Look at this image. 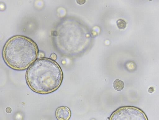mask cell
<instances>
[{
	"instance_id": "obj_2",
	"label": "cell",
	"mask_w": 159,
	"mask_h": 120,
	"mask_svg": "<svg viewBox=\"0 0 159 120\" xmlns=\"http://www.w3.org/2000/svg\"><path fill=\"white\" fill-rule=\"evenodd\" d=\"M37 45L25 36L16 35L6 42L2 51L4 62L10 68L17 70L28 69L37 59Z\"/></svg>"
},
{
	"instance_id": "obj_6",
	"label": "cell",
	"mask_w": 159,
	"mask_h": 120,
	"mask_svg": "<svg viewBox=\"0 0 159 120\" xmlns=\"http://www.w3.org/2000/svg\"><path fill=\"white\" fill-rule=\"evenodd\" d=\"M117 27L120 29H124L126 27V22L122 19H119L117 21Z\"/></svg>"
},
{
	"instance_id": "obj_3",
	"label": "cell",
	"mask_w": 159,
	"mask_h": 120,
	"mask_svg": "<svg viewBox=\"0 0 159 120\" xmlns=\"http://www.w3.org/2000/svg\"><path fill=\"white\" fill-rule=\"evenodd\" d=\"M108 120H148L145 113L134 106H126L117 109Z\"/></svg>"
},
{
	"instance_id": "obj_4",
	"label": "cell",
	"mask_w": 159,
	"mask_h": 120,
	"mask_svg": "<svg viewBox=\"0 0 159 120\" xmlns=\"http://www.w3.org/2000/svg\"><path fill=\"white\" fill-rule=\"evenodd\" d=\"M71 114L70 108L67 106H60L56 110V116L58 120H69Z\"/></svg>"
},
{
	"instance_id": "obj_5",
	"label": "cell",
	"mask_w": 159,
	"mask_h": 120,
	"mask_svg": "<svg viewBox=\"0 0 159 120\" xmlns=\"http://www.w3.org/2000/svg\"><path fill=\"white\" fill-rule=\"evenodd\" d=\"M114 87L115 90L121 91L124 89V83L120 79H116L114 83Z\"/></svg>"
},
{
	"instance_id": "obj_1",
	"label": "cell",
	"mask_w": 159,
	"mask_h": 120,
	"mask_svg": "<svg viewBox=\"0 0 159 120\" xmlns=\"http://www.w3.org/2000/svg\"><path fill=\"white\" fill-rule=\"evenodd\" d=\"M63 74L59 64L51 58H41L28 68L25 74L27 84L37 94L53 93L61 86Z\"/></svg>"
},
{
	"instance_id": "obj_8",
	"label": "cell",
	"mask_w": 159,
	"mask_h": 120,
	"mask_svg": "<svg viewBox=\"0 0 159 120\" xmlns=\"http://www.w3.org/2000/svg\"><path fill=\"white\" fill-rule=\"evenodd\" d=\"M6 112L7 113L10 114V113H11V112H12V109H11V108H7L6 109Z\"/></svg>"
},
{
	"instance_id": "obj_7",
	"label": "cell",
	"mask_w": 159,
	"mask_h": 120,
	"mask_svg": "<svg viewBox=\"0 0 159 120\" xmlns=\"http://www.w3.org/2000/svg\"><path fill=\"white\" fill-rule=\"evenodd\" d=\"M50 58L52 59V60H54L55 59H56L57 58V55H56L55 54L52 53L51 55V56H50Z\"/></svg>"
}]
</instances>
